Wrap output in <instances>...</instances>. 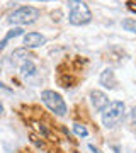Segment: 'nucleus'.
<instances>
[{
  "mask_svg": "<svg viewBox=\"0 0 136 153\" xmlns=\"http://www.w3.org/2000/svg\"><path fill=\"white\" fill-rule=\"evenodd\" d=\"M68 21L71 26H85L92 21V12L83 0H68Z\"/></svg>",
  "mask_w": 136,
  "mask_h": 153,
  "instance_id": "nucleus-1",
  "label": "nucleus"
},
{
  "mask_svg": "<svg viewBox=\"0 0 136 153\" xmlns=\"http://www.w3.org/2000/svg\"><path fill=\"white\" fill-rule=\"evenodd\" d=\"M39 16H41V12H39L36 7L24 5V7L16 9L14 12H10L7 22H9V24H16V26H26V24L36 22L39 19Z\"/></svg>",
  "mask_w": 136,
  "mask_h": 153,
  "instance_id": "nucleus-2",
  "label": "nucleus"
},
{
  "mask_svg": "<svg viewBox=\"0 0 136 153\" xmlns=\"http://www.w3.org/2000/svg\"><path fill=\"white\" fill-rule=\"evenodd\" d=\"M124 111H126L124 102H121V100L109 102L107 107L102 111V124L106 128H114V126H117L123 121V117H124Z\"/></svg>",
  "mask_w": 136,
  "mask_h": 153,
  "instance_id": "nucleus-3",
  "label": "nucleus"
},
{
  "mask_svg": "<svg viewBox=\"0 0 136 153\" xmlns=\"http://www.w3.org/2000/svg\"><path fill=\"white\" fill-rule=\"evenodd\" d=\"M41 100L44 102V105L48 107L51 112H54L56 116H65L66 114V104L63 97L54 90H43L41 92Z\"/></svg>",
  "mask_w": 136,
  "mask_h": 153,
  "instance_id": "nucleus-4",
  "label": "nucleus"
},
{
  "mask_svg": "<svg viewBox=\"0 0 136 153\" xmlns=\"http://www.w3.org/2000/svg\"><path fill=\"white\" fill-rule=\"evenodd\" d=\"M90 102H92L94 109L99 111V112H102V111L107 107L109 99H107V95L104 92H100V90H92V92H90Z\"/></svg>",
  "mask_w": 136,
  "mask_h": 153,
  "instance_id": "nucleus-5",
  "label": "nucleus"
},
{
  "mask_svg": "<svg viewBox=\"0 0 136 153\" xmlns=\"http://www.w3.org/2000/svg\"><path fill=\"white\" fill-rule=\"evenodd\" d=\"M46 43V38H44L41 33H27L24 36V48H39Z\"/></svg>",
  "mask_w": 136,
  "mask_h": 153,
  "instance_id": "nucleus-6",
  "label": "nucleus"
},
{
  "mask_svg": "<svg viewBox=\"0 0 136 153\" xmlns=\"http://www.w3.org/2000/svg\"><path fill=\"white\" fill-rule=\"evenodd\" d=\"M100 85H104L106 88H114L116 85V76H114V71L111 68H106V70L100 73V78H99Z\"/></svg>",
  "mask_w": 136,
  "mask_h": 153,
  "instance_id": "nucleus-7",
  "label": "nucleus"
},
{
  "mask_svg": "<svg viewBox=\"0 0 136 153\" xmlns=\"http://www.w3.org/2000/svg\"><path fill=\"white\" fill-rule=\"evenodd\" d=\"M19 68H21V73L24 76H33V75L38 73V68H36V65L33 63V60H24Z\"/></svg>",
  "mask_w": 136,
  "mask_h": 153,
  "instance_id": "nucleus-8",
  "label": "nucleus"
},
{
  "mask_svg": "<svg viewBox=\"0 0 136 153\" xmlns=\"http://www.w3.org/2000/svg\"><path fill=\"white\" fill-rule=\"evenodd\" d=\"M22 34H24V29H22V27H14V29L10 31V33H9V34L5 36V38L0 41V49L5 48L7 43H9V41H10L12 38H17V36H22Z\"/></svg>",
  "mask_w": 136,
  "mask_h": 153,
  "instance_id": "nucleus-9",
  "label": "nucleus"
},
{
  "mask_svg": "<svg viewBox=\"0 0 136 153\" xmlns=\"http://www.w3.org/2000/svg\"><path fill=\"white\" fill-rule=\"evenodd\" d=\"M121 26H123V29L128 31V33H136V21L135 19H131V17L124 19V21L121 22Z\"/></svg>",
  "mask_w": 136,
  "mask_h": 153,
  "instance_id": "nucleus-10",
  "label": "nucleus"
},
{
  "mask_svg": "<svg viewBox=\"0 0 136 153\" xmlns=\"http://www.w3.org/2000/svg\"><path fill=\"white\" fill-rule=\"evenodd\" d=\"M73 131H75V134L77 136H80V138H85V136H88V131H87V128L83 124H73Z\"/></svg>",
  "mask_w": 136,
  "mask_h": 153,
  "instance_id": "nucleus-11",
  "label": "nucleus"
},
{
  "mask_svg": "<svg viewBox=\"0 0 136 153\" xmlns=\"http://www.w3.org/2000/svg\"><path fill=\"white\" fill-rule=\"evenodd\" d=\"M33 126L36 128V131H38L41 136H48V129H46L43 124H39V123H33Z\"/></svg>",
  "mask_w": 136,
  "mask_h": 153,
  "instance_id": "nucleus-12",
  "label": "nucleus"
},
{
  "mask_svg": "<svg viewBox=\"0 0 136 153\" xmlns=\"http://www.w3.org/2000/svg\"><path fill=\"white\" fill-rule=\"evenodd\" d=\"M129 117H131V123H135V124H136V107H133V109H131Z\"/></svg>",
  "mask_w": 136,
  "mask_h": 153,
  "instance_id": "nucleus-13",
  "label": "nucleus"
},
{
  "mask_svg": "<svg viewBox=\"0 0 136 153\" xmlns=\"http://www.w3.org/2000/svg\"><path fill=\"white\" fill-rule=\"evenodd\" d=\"M88 150H90V152H92V153H100V152H99V150H97V148L94 146V145H88Z\"/></svg>",
  "mask_w": 136,
  "mask_h": 153,
  "instance_id": "nucleus-14",
  "label": "nucleus"
},
{
  "mask_svg": "<svg viewBox=\"0 0 136 153\" xmlns=\"http://www.w3.org/2000/svg\"><path fill=\"white\" fill-rule=\"evenodd\" d=\"M38 2H53V0H38Z\"/></svg>",
  "mask_w": 136,
  "mask_h": 153,
  "instance_id": "nucleus-15",
  "label": "nucleus"
}]
</instances>
